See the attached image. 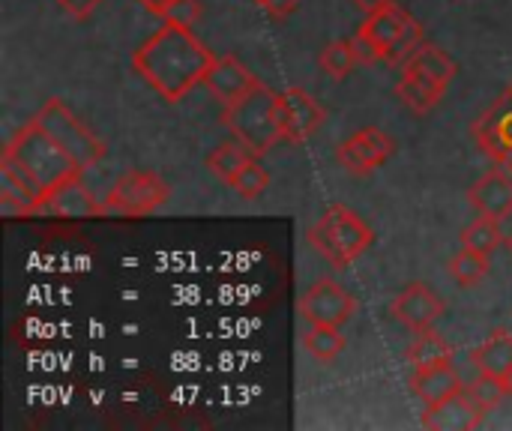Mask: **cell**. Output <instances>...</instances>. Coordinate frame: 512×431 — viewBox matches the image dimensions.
Listing matches in <instances>:
<instances>
[{
    "label": "cell",
    "mask_w": 512,
    "mask_h": 431,
    "mask_svg": "<svg viewBox=\"0 0 512 431\" xmlns=\"http://www.w3.org/2000/svg\"><path fill=\"white\" fill-rule=\"evenodd\" d=\"M33 120L75 159V165L81 168V171H90V168H96L102 159H105V153H108V147H105V141L102 138H96L60 99H48V102H42V108L33 114Z\"/></svg>",
    "instance_id": "cell-5"
},
{
    "label": "cell",
    "mask_w": 512,
    "mask_h": 431,
    "mask_svg": "<svg viewBox=\"0 0 512 431\" xmlns=\"http://www.w3.org/2000/svg\"><path fill=\"white\" fill-rule=\"evenodd\" d=\"M297 309L306 324L345 327L357 315V300L336 279H318L303 291V297L297 300Z\"/></svg>",
    "instance_id": "cell-7"
},
{
    "label": "cell",
    "mask_w": 512,
    "mask_h": 431,
    "mask_svg": "<svg viewBox=\"0 0 512 431\" xmlns=\"http://www.w3.org/2000/svg\"><path fill=\"white\" fill-rule=\"evenodd\" d=\"M258 84V78L231 54L216 57L213 66L204 75V87L210 90V96H216L222 105H234L237 99H243L252 87Z\"/></svg>",
    "instance_id": "cell-14"
},
{
    "label": "cell",
    "mask_w": 512,
    "mask_h": 431,
    "mask_svg": "<svg viewBox=\"0 0 512 431\" xmlns=\"http://www.w3.org/2000/svg\"><path fill=\"white\" fill-rule=\"evenodd\" d=\"M0 180H3V192L21 198V201L30 207L33 216L42 213V201H45L48 189H45V186L39 183V177H36L18 156H12L9 150L0 153Z\"/></svg>",
    "instance_id": "cell-16"
},
{
    "label": "cell",
    "mask_w": 512,
    "mask_h": 431,
    "mask_svg": "<svg viewBox=\"0 0 512 431\" xmlns=\"http://www.w3.org/2000/svg\"><path fill=\"white\" fill-rule=\"evenodd\" d=\"M471 204L477 207V213L492 216V219H507L512 213V174L507 168H495L489 174H483L471 192H468Z\"/></svg>",
    "instance_id": "cell-15"
},
{
    "label": "cell",
    "mask_w": 512,
    "mask_h": 431,
    "mask_svg": "<svg viewBox=\"0 0 512 431\" xmlns=\"http://www.w3.org/2000/svg\"><path fill=\"white\" fill-rule=\"evenodd\" d=\"M306 240L315 252H321L336 270H348L372 243L375 231L345 204H333L324 216L306 231Z\"/></svg>",
    "instance_id": "cell-2"
},
{
    "label": "cell",
    "mask_w": 512,
    "mask_h": 431,
    "mask_svg": "<svg viewBox=\"0 0 512 431\" xmlns=\"http://www.w3.org/2000/svg\"><path fill=\"white\" fill-rule=\"evenodd\" d=\"M411 390L426 408H438L447 399L459 396L465 390V384H462L459 372L453 369V363H447V366H435V369H417L411 375Z\"/></svg>",
    "instance_id": "cell-17"
},
{
    "label": "cell",
    "mask_w": 512,
    "mask_h": 431,
    "mask_svg": "<svg viewBox=\"0 0 512 431\" xmlns=\"http://www.w3.org/2000/svg\"><path fill=\"white\" fill-rule=\"evenodd\" d=\"M447 93V84L420 75V72H402L399 84H396V96L414 111V114H429Z\"/></svg>",
    "instance_id": "cell-19"
},
{
    "label": "cell",
    "mask_w": 512,
    "mask_h": 431,
    "mask_svg": "<svg viewBox=\"0 0 512 431\" xmlns=\"http://www.w3.org/2000/svg\"><path fill=\"white\" fill-rule=\"evenodd\" d=\"M9 150L12 156H18L36 177L45 189H54L57 183H63L66 177L78 174L81 168L75 165V159L36 123V120H27L12 138L9 144L3 147Z\"/></svg>",
    "instance_id": "cell-4"
},
{
    "label": "cell",
    "mask_w": 512,
    "mask_h": 431,
    "mask_svg": "<svg viewBox=\"0 0 512 431\" xmlns=\"http://www.w3.org/2000/svg\"><path fill=\"white\" fill-rule=\"evenodd\" d=\"M501 243H507V237L501 231V222L492 219V216H483V213H480V219H474L462 231V246L465 249H474V252H483L489 258H492V252L501 249Z\"/></svg>",
    "instance_id": "cell-25"
},
{
    "label": "cell",
    "mask_w": 512,
    "mask_h": 431,
    "mask_svg": "<svg viewBox=\"0 0 512 431\" xmlns=\"http://www.w3.org/2000/svg\"><path fill=\"white\" fill-rule=\"evenodd\" d=\"M414 21L411 12H405L396 0L387 3L384 9L366 15L363 27L357 30L354 42H357V54H360V63H375V60H384V54L393 48V42L405 33V27Z\"/></svg>",
    "instance_id": "cell-9"
},
{
    "label": "cell",
    "mask_w": 512,
    "mask_h": 431,
    "mask_svg": "<svg viewBox=\"0 0 512 431\" xmlns=\"http://www.w3.org/2000/svg\"><path fill=\"white\" fill-rule=\"evenodd\" d=\"M471 363L477 366V372H486V375H495V378H504L512 369V336L498 330L492 333L480 348L471 351Z\"/></svg>",
    "instance_id": "cell-20"
},
{
    "label": "cell",
    "mask_w": 512,
    "mask_h": 431,
    "mask_svg": "<svg viewBox=\"0 0 512 431\" xmlns=\"http://www.w3.org/2000/svg\"><path fill=\"white\" fill-rule=\"evenodd\" d=\"M474 141L477 147L498 165L512 174V84L492 102V108L474 120Z\"/></svg>",
    "instance_id": "cell-8"
},
{
    "label": "cell",
    "mask_w": 512,
    "mask_h": 431,
    "mask_svg": "<svg viewBox=\"0 0 512 431\" xmlns=\"http://www.w3.org/2000/svg\"><path fill=\"white\" fill-rule=\"evenodd\" d=\"M150 15H159V18H171L174 12H177V6L183 3V0H138Z\"/></svg>",
    "instance_id": "cell-33"
},
{
    "label": "cell",
    "mask_w": 512,
    "mask_h": 431,
    "mask_svg": "<svg viewBox=\"0 0 512 431\" xmlns=\"http://www.w3.org/2000/svg\"><path fill=\"white\" fill-rule=\"evenodd\" d=\"M240 198H246V201H255L258 195H264V189L270 186V174L264 171V165L258 162V156L228 183Z\"/></svg>",
    "instance_id": "cell-29"
},
{
    "label": "cell",
    "mask_w": 512,
    "mask_h": 431,
    "mask_svg": "<svg viewBox=\"0 0 512 431\" xmlns=\"http://www.w3.org/2000/svg\"><path fill=\"white\" fill-rule=\"evenodd\" d=\"M276 114H279L282 141H288V144H303L327 120V111L303 87H288L285 93H279Z\"/></svg>",
    "instance_id": "cell-10"
},
{
    "label": "cell",
    "mask_w": 512,
    "mask_h": 431,
    "mask_svg": "<svg viewBox=\"0 0 512 431\" xmlns=\"http://www.w3.org/2000/svg\"><path fill=\"white\" fill-rule=\"evenodd\" d=\"M483 411L474 405V399L462 390L459 396L447 399L438 408H429L423 414V426L435 431H453V429H477L483 423Z\"/></svg>",
    "instance_id": "cell-18"
},
{
    "label": "cell",
    "mask_w": 512,
    "mask_h": 431,
    "mask_svg": "<svg viewBox=\"0 0 512 431\" xmlns=\"http://www.w3.org/2000/svg\"><path fill=\"white\" fill-rule=\"evenodd\" d=\"M216 54L192 33L189 24L165 21L132 51V69L165 102H180L192 87L204 84Z\"/></svg>",
    "instance_id": "cell-1"
},
{
    "label": "cell",
    "mask_w": 512,
    "mask_h": 431,
    "mask_svg": "<svg viewBox=\"0 0 512 431\" xmlns=\"http://www.w3.org/2000/svg\"><path fill=\"white\" fill-rule=\"evenodd\" d=\"M444 300L426 285V282H408L393 300H390V315L414 330V333H426L432 330L441 318H444Z\"/></svg>",
    "instance_id": "cell-11"
},
{
    "label": "cell",
    "mask_w": 512,
    "mask_h": 431,
    "mask_svg": "<svg viewBox=\"0 0 512 431\" xmlns=\"http://www.w3.org/2000/svg\"><path fill=\"white\" fill-rule=\"evenodd\" d=\"M402 72H420V75H429V78H435V81H441V84H450V81L456 78L459 69H456V63L450 60L447 51H441L438 45L423 42V45L405 60Z\"/></svg>",
    "instance_id": "cell-22"
},
{
    "label": "cell",
    "mask_w": 512,
    "mask_h": 431,
    "mask_svg": "<svg viewBox=\"0 0 512 431\" xmlns=\"http://www.w3.org/2000/svg\"><path fill=\"white\" fill-rule=\"evenodd\" d=\"M351 3H354V9H357V12H363V15H372V12L384 9L387 3H393V0H351Z\"/></svg>",
    "instance_id": "cell-34"
},
{
    "label": "cell",
    "mask_w": 512,
    "mask_h": 431,
    "mask_svg": "<svg viewBox=\"0 0 512 431\" xmlns=\"http://www.w3.org/2000/svg\"><path fill=\"white\" fill-rule=\"evenodd\" d=\"M99 3H102V0H57V6H60L66 15H72L75 21H87V18L99 9Z\"/></svg>",
    "instance_id": "cell-31"
},
{
    "label": "cell",
    "mask_w": 512,
    "mask_h": 431,
    "mask_svg": "<svg viewBox=\"0 0 512 431\" xmlns=\"http://www.w3.org/2000/svg\"><path fill=\"white\" fill-rule=\"evenodd\" d=\"M303 348L321 360V363H330L336 360L345 348H348V339L342 336V327H324V324H309L306 336H303Z\"/></svg>",
    "instance_id": "cell-24"
},
{
    "label": "cell",
    "mask_w": 512,
    "mask_h": 431,
    "mask_svg": "<svg viewBox=\"0 0 512 431\" xmlns=\"http://www.w3.org/2000/svg\"><path fill=\"white\" fill-rule=\"evenodd\" d=\"M255 3H258V0H255Z\"/></svg>",
    "instance_id": "cell-37"
},
{
    "label": "cell",
    "mask_w": 512,
    "mask_h": 431,
    "mask_svg": "<svg viewBox=\"0 0 512 431\" xmlns=\"http://www.w3.org/2000/svg\"><path fill=\"white\" fill-rule=\"evenodd\" d=\"M408 363L411 369H435V366H447L453 363V348L444 336L426 330V333H417V342L411 345L408 351Z\"/></svg>",
    "instance_id": "cell-23"
},
{
    "label": "cell",
    "mask_w": 512,
    "mask_h": 431,
    "mask_svg": "<svg viewBox=\"0 0 512 431\" xmlns=\"http://www.w3.org/2000/svg\"><path fill=\"white\" fill-rule=\"evenodd\" d=\"M489 270H492L489 255L474 252V249H465V246H462V252H456L453 261H450V276H453L462 288L480 285V282L489 276Z\"/></svg>",
    "instance_id": "cell-27"
},
{
    "label": "cell",
    "mask_w": 512,
    "mask_h": 431,
    "mask_svg": "<svg viewBox=\"0 0 512 431\" xmlns=\"http://www.w3.org/2000/svg\"><path fill=\"white\" fill-rule=\"evenodd\" d=\"M276 105H279V93H273L270 87L258 81L243 99H237L234 105H225L222 123L237 141L252 147L258 156H264L282 141Z\"/></svg>",
    "instance_id": "cell-3"
},
{
    "label": "cell",
    "mask_w": 512,
    "mask_h": 431,
    "mask_svg": "<svg viewBox=\"0 0 512 431\" xmlns=\"http://www.w3.org/2000/svg\"><path fill=\"white\" fill-rule=\"evenodd\" d=\"M258 6H261L267 15H273V18H288V15L297 12L300 0H258Z\"/></svg>",
    "instance_id": "cell-32"
},
{
    "label": "cell",
    "mask_w": 512,
    "mask_h": 431,
    "mask_svg": "<svg viewBox=\"0 0 512 431\" xmlns=\"http://www.w3.org/2000/svg\"><path fill=\"white\" fill-rule=\"evenodd\" d=\"M42 213L60 216V219H96V216H108L105 213V201L93 195V189L84 180V171L66 177L63 183H57L54 189H48L45 201H42Z\"/></svg>",
    "instance_id": "cell-13"
},
{
    "label": "cell",
    "mask_w": 512,
    "mask_h": 431,
    "mask_svg": "<svg viewBox=\"0 0 512 431\" xmlns=\"http://www.w3.org/2000/svg\"><path fill=\"white\" fill-rule=\"evenodd\" d=\"M171 189L156 171H126L105 189V213L123 219H141L156 213L168 201Z\"/></svg>",
    "instance_id": "cell-6"
},
{
    "label": "cell",
    "mask_w": 512,
    "mask_h": 431,
    "mask_svg": "<svg viewBox=\"0 0 512 431\" xmlns=\"http://www.w3.org/2000/svg\"><path fill=\"white\" fill-rule=\"evenodd\" d=\"M501 381H504V390H507V396H512V369L507 372V375H504V378H501Z\"/></svg>",
    "instance_id": "cell-35"
},
{
    "label": "cell",
    "mask_w": 512,
    "mask_h": 431,
    "mask_svg": "<svg viewBox=\"0 0 512 431\" xmlns=\"http://www.w3.org/2000/svg\"><path fill=\"white\" fill-rule=\"evenodd\" d=\"M321 69L333 78V81H342L351 75V69L360 63V54H357V42L354 39H336L330 42L324 51H321Z\"/></svg>",
    "instance_id": "cell-26"
},
{
    "label": "cell",
    "mask_w": 512,
    "mask_h": 431,
    "mask_svg": "<svg viewBox=\"0 0 512 431\" xmlns=\"http://www.w3.org/2000/svg\"><path fill=\"white\" fill-rule=\"evenodd\" d=\"M258 153L252 150V147H246L243 141H237V138H231V141H225V144H219L210 156H207V171L216 177V180H222V183H231L252 159H255Z\"/></svg>",
    "instance_id": "cell-21"
},
{
    "label": "cell",
    "mask_w": 512,
    "mask_h": 431,
    "mask_svg": "<svg viewBox=\"0 0 512 431\" xmlns=\"http://www.w3.org/2000/svg\"><path fill=\"white\" fill-rule=\"evenodd\" d=\"M420 45H423V24L414 18V21L405 27V33L393 42V48L384 54L381 63H387V66H405V60H408Z\"/></svg>",
    "instance_id": "cell-30"
},
{
    "label": "cell",
    "mask_w": 512,
    "mask_h": 431,
    "mask_svg": "<svg viewBox=\"0 0 512 431\" xmlns=\"http://www.w3.org/2000/svg\"><path fill=\"white\" fill-rule=\"evenodd\" d=\"M465 393L474 399V405H477L483 414L495 411V408L504 402V396H507L504 381H501V378H495V375H486V372H480V375L465 387Z\"/></svg>",
    "instance_id": "cell-28"
},
{
    "label": "cell",
    "mask_w": 512,
    "mask_h": 431,
    "mask_svg": "<svg viewBox=\"0 0 512 431\" xmlns=\"http://www.w3.org/2000/svg\"><path fill=\"white\" fill-rule=\"evenodd\" d=\"M507 243H510V249H512V234H510V237H507Z\"/></svg>",
    "instance_id": "cell-36"
},
{
    "label": "cell",
    "mask_w": 512,
    "mask_h": 431,
    "mask_svg": "<svg viewBox=\"0 0 512 431\" xmlns=\"http://www.w3.org/2000/svg\"><path fill=\"white\" fill-rule=\"evenodd\" d=\"M396 153V141L378 129V126H366L360 132H354L336 153L339 165L348 174H372L375 168H381L390 156Z\"/></svg>",
    "instance_id": "cell-12"
}]
</instances>
